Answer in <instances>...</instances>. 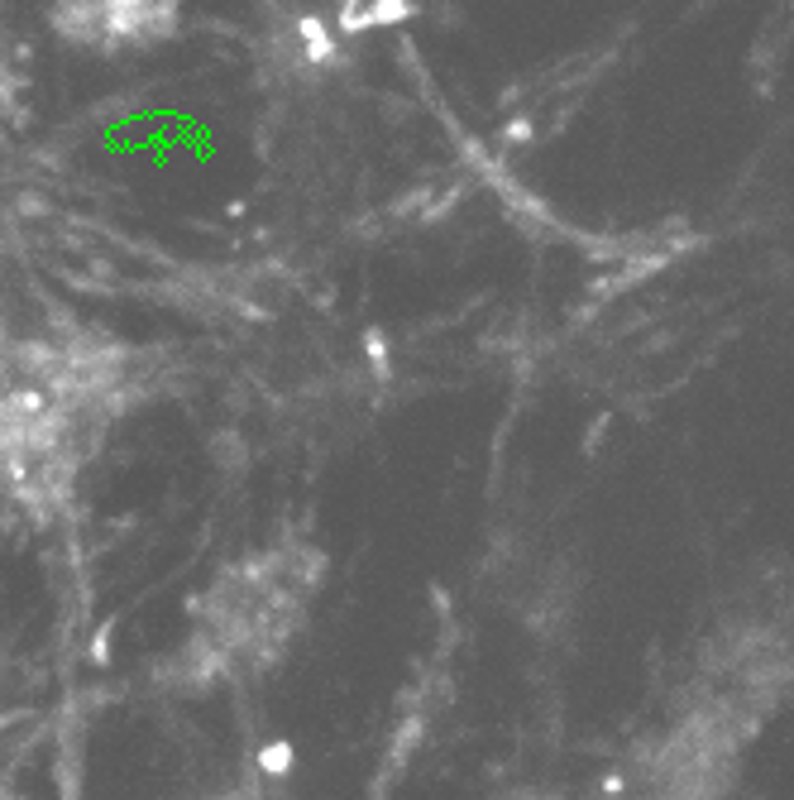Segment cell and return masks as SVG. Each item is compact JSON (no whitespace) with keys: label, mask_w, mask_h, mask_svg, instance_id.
I'll return each mask as SVG.
<instances>
[{"label":"cell","mask_w":794,"mask_h":800,"mask_svg":"<svg viewBox=\"0 0 794 800\" xmlns=\"http://www.w3.org/2000/svg\"><path fill=\"white\" fill-rule=\"evenodd\" d=\"M139 388L121 340L82 326L10 331L0 322V522L48 518L68 504Z\"/></svg>","instance_id":"cell-1"},{"label":"cell","mask_w":794,"mask_h":800,"mask_svg":"<svg viewBox=\"0 0 794 800\" xmlns=\"http://www.w3.org/2000/svg\"><path fill=\"white\" fill-rule=\"evenodd\" d=\"M330 581L326 547L307 532H277L225 556L192 589L182 628L158 662L168 695H230L269 680L293 657Z\"/></svg>","instance_id":"cell-2"},{"label":"cell","mask_w":794,"mask_h":800,"mask_svg":"<svg viewBox=\"0 0 794 800\" xmlns=\"http://www.w3.org/2000/svg\"><path fill=\"white\" fill-rule=\"evenodd\" d=\"M48 30L87 54H139L178 34L182 0H38Z\"/></svg>","instance_id":"cell-3"},{"label":"cell","mask_w":794,"mask_h":800,"mask_svg":"<svg viewBox=\"0 0 794 800\" xmlns=\"http://www.w3.org/2000/svg\"><path fill=\"white\" fill-rule=\"evenodd\" d=\"M15 106H20V72H15V63H10L5 38H0V121L15 115Z\"/></svg>","instance_id":"cell-4"},{"label":"cell","mask_w":794,"mask_h":800,"mask_svg":"<svg viewBox=\"0 0 794 800\" xmlns=\"http://www.w3.org/2000/svg\"><path fill=\"white\" fill-rule=\"evenodd\" d=\"M196 800H277V796H269L263 786H225V791H211V796H196Z\"/></svg>","instance_id":"cell-5"},{"label":"cell","mask_w":794,"mask_h":800,"mask_svg":"<svg viewBox=\"0 0 794 800\" xmlns=\"http://www.w3.org/2000/svg\"><path fill=\"white\" fill-rule=\"evenodd\" d=\"M0 800H20V791L10 781H0Z\"/></svg>","instance_id":"cell-6"}]
</instances>
